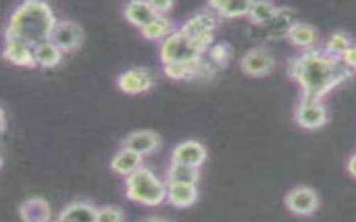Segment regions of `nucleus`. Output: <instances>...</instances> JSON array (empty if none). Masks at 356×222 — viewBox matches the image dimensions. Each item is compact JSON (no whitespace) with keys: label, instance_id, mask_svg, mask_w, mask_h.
Returning <instances> with one entry per match:
<instances>
[{"label":"nucleus","instance_id":"obj_1","mask_svg":"<svg viewBox=\"0 0 356 222\" xmlns=\"http://www.w3.org/2000/svg\"><path fill=\"white\" fill-rule=\"evenodd\" d=\"M286 72L300 89V96L318 100H324L335 87L353 78L339 57H334L318 47L303 50L291 57Z\"/></svg>","mask_w":356,"mask_h":222},{"label":"nucleus","instance_id":"obj_2","mask_svg":"<svg viewBox=\"0 0 356 222\" xmlns=\"http://www.w3.org/2000/svg\"><path fill=\"white\" fill-rule=\"evenodd\" d=\"M57 19L51 7L44 1H24L18 4L8 18L4 36L15 37L35 46L49 40Z\"/></svg>","mask_w":356,"mask_h":222},{"label":"nucleus","instance_id":"obj_3","mask_svg":"<svg viewBox=\"0 0 356 222\" xmlns=\"http://www.w3.org/2000/svg\"><path fill=\"white\" fill-rule=\"evenodd\" d=\"M214 33L191 36L177 28L160 43V61L163 65L195 61L207 53L213 44Z\"/></svg>","mask_w":356,"mask_h":222},{"label":"nucleus","instance_id":"obj_4","mask_svg":"<svg viewBox=\"0 0 356 222\" xmlns=\"http://www.w3.org/2000/svg\"><path fill=\"white\" fill-rule=\"evenodd\" d=\"M167 186L150 168L140 166L125 178V196L138 204L157 207L165 201Z\"/></svg>","mask_w":356,"mask_h":222},{"label":"nucleus","instance_id":"obj_5","mask_svg":"<svg viewBox=\"0 0 356 222\" xmlns=\"http://www.w3.org/2000/svg\"><path fill=\"white\" fill-rule=\"evenodd\" d=\"M293 118L302 129L316 130L327 123L328 111L323 100L300 96L295 105Z\"/></svg>","mask_w":356,"mask_h":222},{"label":"nucleus","instance_id":"obj_6","mask_svg":"<svg viewBox=\"0 0 356 222\" xmlns=\"http://www.w3.org/2000/svg\"><path fill=\"white\" fill-rule=\"evenodd\" d=\"M241 69L252 78H263L270 75L275 68L273 53L266 46H256L245 51L239 61Z\"/></svg>","mask_w":356,"mask_h":222},{"label":"nucleus","instance_id":"obj_7","mask_svg":"<svg viewBox=\"0 0 356 222\" xmlns=\"http://www.w3.org/2000/svg\"><path fill=\"white\" fill-rule=\"evenodd\" d=\"M284 204L286 210L293 215L310 216L317 211L320 205V198L313 187L302 185L291 189L285 194Z\"/></svg>","mask_w":356,"mask_h":222},{"label":"nucleus","instance_id":"obj_8","mask_svg":"<svg viewBox=\"0 0 356 222\" xmlns=\"http://www.w3.org/2000/svg\"><path fill=\"white\" fill-rule=\"evenodd\" d=\"M49 40L63 53H72L79 49L83 42V29L72 19H60L56 22Z\"/></svg>","mask_w":356,"mask_h":222},{"label":"nucleus","instance_id":"obj_9","mask_svg":"<svg viewBox=\"0 0 356 222\" xmlns=\"http://www.w3.org/2000/svg\"><path fill=\"white\" fill-rule=\"evenodd\" d=\"M216 67L206 60L204 57L188 61V62H174L165 64L163 67V72L174 80H192L195 78H210L216 72Z\"/></svg>","mask_w":356,"mask_h":222},{"label":"nucleus","instance_id":"obj_10","mask_svg":"<svg viewBox=\"0 0 356 222\" xmlns=\"http://www.w3.org/2000/svg\"><path fill=\"white\" fill-rule=\"evenodd\" d=\"M156 82V76L152 69L146 67H135L121 72L117 76V86L127 94H142L149 92Z\"/></svg>","mask_w":356,"mask_h":222},{"label":"nucleus","instance_id":"obj_11","mask_svg":"<svg viewBox=\"0 0 356 222\" xmlns=\"http://www.w3.org/2000/svg\"><path fill=\"white\" fill-rule=\"evenodd\" d=\"M121 147L145 157L156 153L161 147V137L150 129L134 130L122 139Z\"/></svg>","mask_w":356,"mask_h":222},{"label":"nucleus","instance_id":"obj_12","mask_svg":"<svg viewBox=\"0 0 356 222\" xmlns=\"http://www.w3.org/2000/svg\"><path fill=\"white\" fill-rule=\"evenodd\" d=\"M207 160L206 147L193 139L178 143L171 151V162L200 168Z\"/></svg>","mask_w":356,"mask_h":222},{"label":"nucleus","instance_id":"obj_13","mask_svg":"<svg viewBox=\"0 0 356 222\" xmlns=\"http://www.w3.org/2000/svg\"><path fill=\"white\" fill-rule=\"evenodd\" d=\"M3 57L8 62L17 67H26V68L36 67L35 57H33V46L15 37L4 36Z\"/></svg>","mask_w":356,"mask_h":222},{"label":"nucleus","instance_id":"obj_14","mask_svg":"<svg viewBox=\"0 0 356 222\" xmlns=\"http://www.w3.org/2000/svg\"><path fill=\"white\" fill-rule=\"evenodd\" d=\"M217 26H218V17L211 10L207 8V10L197 11L178 28L191 36H200V35L214 33Z\"/></svg>","mask_w":356,"mask_h":222},{"label":"nucleus","instance_id":"obj_15","mask_svg":"<svg viewBox=\"0 0 356 222\" xmlns=\"http://www.w3.org/2000/svg\"><path fill=\"white\" fill-rule=\"evenodd\" d=\"M165 201L177 208H188L192 207L199 197V190L196 185L189 183H167Z\"/></svg>","mask_w":356,"mask_h":222},{"label":"nucleus","instance_id":"obj_16","mask_svg":"<svg viewBox=\"0 0 356 222\" xmlns=\"http://www.w3.org/2000/svg\"><path fill=\"white\" fill-rule=\"evenodd\" d=\"M97 208L85 200H75L65 205L56 222H96Z\"/></svg>","mask_w":356,"mask_h":222},{"label":"nucleus","instance_id":"obj_17","mask_svg":"<svg viewBox=\"0 0 356 222\" xmlns=\"http://www.w3.org/2000/svg\"><path fill=\"white\" fill-rule=\"evenodd\" d=\"M295 11L288 7H278L275 15L266 25L259 26L263 31V37L277 39L286 35L289 26L295 22Z\"/></svg>","mask_w":356,"mask_h":222},{"label":"nucleus","instance_id":"obj_18","mask_svg":"<svg viewBox=\"0 0 356 222\" xmlns=\"http://www.w3.org/2000/svg\"><path fill=\"white\" fill-rule=\"evenodd\" d=\"M285 37L298 49L303 50H309L316 47L317 43V31L313 25L307 24V22H300V21H295L289 29L286 31Z\"/></svg>","mask_w":356,"mask_h":222},{"label":"nucleus","instance_id":"obj_19","mask_svg":"<svg viewBox=\"0 0 356 222\" xmlns=\"http://www.w3.org/2000/svg\"><path fill=\"white\" fill-rule=\"evenodd\" d=\"M142 165H143V157L128 150V148H124V147H121L113 155L111 162H110L111 171L122 178L129 176L131 173L138 171Z\"/></svg>","mask_w":356,"mask_h":222},{"label":"nucleus","instance_id":"obj_20","mask_svg":"<svg viewBox=\"0 0 356 222\" xmlns=\"http://www.w3.org/2000/svg\"><path fill=\"white\" fill-rule=\"evenodd\" d=\"M19 216L24 222H50L51 208L44 198L31 197L19 205Z\"/></svg>","mask_w":356,"mask_h":222},{"label":"nucleus","instance_id":"obj_21","mask_svg":"<svg viewBox=\"0 0 356 222\" xmlns=\"http://www.w3.org/2000/svg\"><path fill=\"white\" fill-rule=\"evenodd\" d=\"M124 17L131 25L142 29L150 24L157 14L149 1H129L124 7Z\"/></svg>","mask_w":356,"mask_h":222},{"label":"nucleus","instance_id":"obj_22","mask_svg":"<svg viewBox=\"0 0 356 222\" xmlns=\"http://www.w3.org/2000/svg\"><path fill=\"white\" fill-rule=\"evenodd\" d=\"M33 57L36 65L53 68L61 62L63 51L53 42L44 40L33 46Z\"/></svg>","mask_w":356,"mask_h":222},{"label":"nucleus","instance_id":"obj_23","mask_svg":"<svg viewBox=\"0 0 356 222\" xmlns=\"http://www.w3.org/2000/svg\"><path fill=\"white\" fill-rule=\"evenodd\" d=\"M177 29L174 21L167 15H157L150 24L140 29V35L147 40H164Z\"/></svg>","mask_w":356,"mask_h":222},{"label":"nucleus","instance_id":"obj_24","mask_svg":"<svg viewBox=\"0 0 356 222\" xmlns=\"http://www.w3.org/2000/svg\"><path fill=\"white\" fill-rule=\"evenodd\" d=\"M252 1H209L207 8L211 10L217 17L222 18H239L246 17Z\"/></svg>","mask_w":356,"mask_h":222},{"label":"nucleus","instance_id":"obj_25","mask_svg":"<svg viewBox=\"0 0 356 222\" xmlns=\"http://www.w3.org/2000/svg\"><path fill=\"white\" fill-rule=\"evenodd\" d=\"M200 179V171L199 168L178 164V162H170L167 172H165V182L167 183H189L196 185Z\"/></svg>","mask_w":356,"mask_h":222},{"label":"nucleus","instance_id":"obj_26","mask_svg":"<svg viewBox=\"0 0 356 222\" xmlns=\"http://www.w3.org/2000/svg\"><path fill=\"white\" fill-rule=\"evenodd\" d=\"M278 7L270 1H252L248 12V18L256 26H263L273 19Z\"/></svg>","mask_w":356,"mask_h":222},{"label":"nucleus","instance_id":"obj_27","mask_svg":"<svg viewBox=\"0 0 356 222\" xmlns=\"http://www.w3.org/2000/svg\"><path fill=\"white\" fill-rule=\"evenodd\" d=\"M352 43H353V42H352L350 36H349L346 32L335 31V32H332V33L328 36V39H327V42H325L323 50H324L325 53L334 56V57H339V58H341L342 54L350 47Z\"/></svg>","mask_w":356,"mask_h":222},{"label":"nucleus","instance_id":"obj_28","mask_svg":"<svg viewBox=\"0 0 356 222\" xmlns=\"http://www.w3.org/2000/svg\"><path fill=\"white\" fill-rule=\"evenodd\" d=\"M209 54V61L217 68H224L229 60H231V47L229 44L224 43V42H218L210 46V49L207 50Z\"/></svg>","mask_w":356,"mask_h":222},{"label":"nucleus","instance_id":"obj_29","mask_svg":"<svg viewBox=\"0 0 356 222\" xmlns=\"http://www.w3.org/2000/svg\"><path fill=\"white\" fill-rule=\"evenodd\" d=\"M96 222H124V212L117 205H104L97 208Z\"/></svg>","mask_w":356,"mask_h":222},{"label":"nucleus","instance_id":"obj_30","mask_svg":"<svg viewBox=\"0 0 356 222\" xmlns=\"http://www.w3.org/2000/svg\"><path fill=\"white\" fill-rule=\"evenodd\" d=\"M341 60L352 74H356V43L350 44V47L342 54Z\"/></svg>","mask_w":356,"mask_h":222},{"label":"nucleus","instance_id":"obj_31","mask_svg":"<svg viewBox=\"0 0 356 222\" xmlns=\"http://www.w3.org/2000/svg\"><path fill=\"white\" fill-rule=\"evenodd\" d=\"M150 6L153 7V10L156 11L157 15H165L167 12H170L174 8V3L168 1V0H161V1H149Z\"/></svg>","mask_w":356,"mask_h":222},{"label":"nucleus","instance_id":"obj_32","mask_svg":"<svg viewBox=\"0 0 356 222\" xmlns=\"http://www.w3.org/2000/svg\"><path fill=\"white\" fill-rule=\"evenodd\" d=\"M346 169H348V173L356 179V151L352 153L348 158V162H346Z\"/></svg>","mask_w":356,"mask_h":222},{"label":"nucleus","instance_id":"obj_33","mask_svg":"<svg viewBox=\"0 0 356 222\" xmlns=\"http://www.w3.org/2000/svg\"><path fill=\"white\" fill-rule=\"evenodd\" d=\"M143 222H170L167 218L164 216H159V215H153V216H149L146 218Z\"/></svg>","mask_w":356,"mask_h":222},{"label":"nucleus","instance_id":"obj_34","mask_svg":"<svg viewBox=\"0 0 356 222\" xmlns=\"http://www.w3.org/2000/svg\"><path fill=\"white\" fill-rule=\"evenodd\" d=\"M0 10H1V6H0Z\"/></svg>","mask_w":356,"mask_h":222},{"label":"nucleus","instance_id":"obj_35","mask_svg":"<svg viewBox=\"0 0 356 222\" xmlns=\"http://www.w3.org/2000/svg\"><path fill=\"white\" fill-rule=\"evenodd\" d=\"M54 222H56V221H54Z\"/></svg>","mask_w":356,"mask_h":222}]
</instances>
